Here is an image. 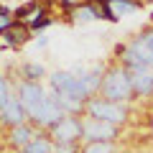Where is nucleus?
Listing matches in <instances>:
<instances>
[{
	"label": "nucleus",
	"instance_id": "f257e3e1",
	"mask_svg": "<svg viewBox=\"0 0 153 153\" xmlns=\"http://www.w3.org/2000/svg\"><path fill=\"white\" fill-rule=\"evenodd\" d=\"M16 94L21 100L23 110L28 115V123L38 128V130H51V125L64 117V107L59 105L56 94L41 82H28V79H18L16 82Z\"/></svg>",
	"mask_w": 153,
	"mask_h": 153
},
{
	"label": "nucleus",
	"instance_id": "f03ea898",
	"mask_svg": "<svg viewBox=\"0 0 153 153\" xmlns=\"http://www.w3.org/2000/svg\"><path fill=\"white\" fill-rule=\"evenodd\" d=\"M49 89L56 94V100L64 107V112H74V115H84V102L92 97L87 84H84V79H82V74L76 69L51 71Z\"/></svg>",
	"mask_w": 153,
	"mask_h": 153
},
{
	"label": "nucleus",
	"instance_id": "7ed1b4c3",
	"mask_svg": "<svg viewBox=\"0 0 153 153\" xmlns=\"http://www.w3.org/2000/svg\"><path fill=\"white\" fill-rule=\"evenodd\" d=\"M115 61L128 69H153V26L133 36L130 41L115 46Z\"/></svg>",
	"mask_w": 153,
	"mask_h": 153
},
{
	"label": "nucleus",
	"instance_id": "20e7f679",
	"mask_svg": "<svg viewBox=\"0 0 153 153\" xmlns=\"http://www.w3.org/2000/svg\"><path fill=\"white\" fill-rule=\"evenodd\" d=\"M100 94L112 102H123L130 105L135 100V92H133V82H130V69L123 66L120 61H112L110 66H105V76H102V87H100Z\"/></svg>",
	"mask_w": 153,
	"mask_h": 153
},
{
	"label": "nucleus",
	"instance_id": "39448f33",
	"mask_svg": "<svg viewBox=\"0 0 153 153\" xmlns=\"http://www.w3.org/2000/svg\"><path fill=\"white\" fill-rule=\"evenodd\" d=\"M84 115L123 128V125H128V123H130V105L112 102V100L102 97V94H92V97L84 102Z\"/></svg>",
	"mask_w": 153,
	"mask_h": 153
},
{
	"label": "nucleus",
	"instance_id": "423d86ee",
	"mask_svg": "<svg viewBox=\"0 0 153 153\" xmlns=\"http://www.w3.org/2000/svg\"><path fill=\"white\" fill-rule=\"evenodd\" d=\"M120 128L112 123L82 115V143H117Z\"/></svg>",
	"mask_w": 153,
	"mask_h": 153
},
{
	"label": "nucleus",
	"instance_id": "0eeeda50",
	"mask_svg": "<svg viewBox=\"0 0 153 153\" xmlns=\"http://www.w3.org/2000/svg\"><path fill=\"white\" fill-rule=\"evenodd\" d=\"M51 138H54L56 146H64V143H82V115L66 112L56 125H51Z\"/></svg>",
	"mask_w": 153,
	"mask_h": 153
},
{
	"label": "nucleus",
	"instance_id": "6e6552de",
	"mask_svg": "<svg viewBox=\"0 0 153 153\" xmlns=\"http://www.w3.org/2000/svg\"><path fill=\"white\" fill-rule=\"evenodd\" d=\"M31 33H33V31L26 26V23H18V21H16L5 33H0V51H8V49L16 51V49H21V46H26L28 41L33 38Z\"/></svg>",
	"mask_w": 153,
	"mask_h": 153
},
{
	"label": "nucleus",
	"instance_id": "1a4fd4ad",
	"mask_svg": "<svg viewBox=\"0 0 153 153\" xmlns=\"http://www.w3.org/2000/svg\"><path fill=\"white\" fill-rule=\"evenodd\" d=\"M36 133H38V128L33 125V123H21V125L8 128L5 143H8L10 148H16V151H23V148L33 140V135H36Z\"/></svg>",
	"mask_w": 153,
	"mask_h": 153
},
{
	"label": "nucleus",
	"instance_id": "9d476101",
	"mask_svg": "<svg viewBox=\"0 0 153 153\" xmlns=\"http://www.w3.org/2000/svg\"><path fill=\"white\" fill-rule=\"evenodd\" d=\"M130 82L135 100H148L153 97V69H130Z\"/></svg>",
	"mask_w": 153,
	"mask_h": 153
},
{
	"label": "nucleus",
	"instance_id": "9b49d317",
	"mask_svg": "<svg viewBox=\"0 0 153 153\" xmlns=\"http://www.w3.org/2000/svg\"><path fill=\"white\" fill-rule=\"evenodd\" d=\"M21 123H28V115H26V110H23V105H21V100H18V94H13L10 102L0 110V125L13 128V125H21Z\"/></svg>",
	"mask_w": 153,
	"mask_h": 153
},
{
	"label": "nucleus",
	"instance_id": "f8f14e48",
	"mask_svg": "<svg viewBox=\"0 0 153 153\" xmlns=\"http://www.w3.org/2000/svg\"><path fill=\"white\" fill-rule=\"evenodd\" d=\"M21 153H56V143H54V138H51L49 130H38L33 135V140Z\"/></svg>",
	"mask_w": 153,
	"mask_h": 153
},
{
	"label": "nucleus",
	"instance_id": "ddd939ff",
	"mask_svg": "<svg viewBox=\"0 0 153 153\" xmlns=\"http://www.w3.org/2000/svg\"><path fill=\"white\" fill-rule=\"evenodd\" d=\"M110 10L115 13V18L120 21L123 16H133V13H140L146 8V0H107Z\"/></svg>",
	"mask_w": 153,
	"mask_h": 153
},
{
	"label": "nucleus",
	"instance_id": "4468645a",
	"mask_svg": "<svg viewBox=\"0 0 153 153\" xmlns=\"http://www.w3.org/2000/svg\"><path fill=\"white\" fill-rule=\"evenodd\" d=\"M69 18L74 23H89V21H100V13H97L92 0H84L82 5H76L74 10H69Z\"/></svg>",
	"mask_w": 153,
	"mask_h": 153
},
{
	"label": "nucleus",
	"instance_id": "2eb2a0df",
	"mask_svg": "<svg viewBox=\"0 0 153 153\" xmlns=\"http://www.w3.org/2000/svg\"><path fill=\"white\" fill-rule=\"evenodd\" d=\"M46 76V66L38 64V61H23L21 64V79H28V82H41Z\"/></svg>",
	"mask_w": 153,
	"mask_h": 153
},
{
	"label": "nucleus",
	"instance_id": "dca6fc26",
	"mask_svg": "<svg viewBox=\"0 0 153 153\" xmlns=\"http://www.w3.org/2000/svg\"><path fill=\"white\" fill-rule=\"evenodd\" d=\"M79 153H123L117 143H82Z\"/></svg>",
	"mask_w": 153,
	"mask_h": 153
},
{
	"label": "nucleus",
	"instance_id": "f3484780",
	"mask_svg": "<svg viewBox=\"0 0 153 153\" xmlns=\"http://www.w3.org/2000/svg\"><path fill=\"white\" fill-rule=\"evenodd\" d=\"M54 21H56V18L51 16V10H49V8H44V10H41V13L36 16V21H31V23H28V28H31L33 33H41L44 28H49Z\"/></svg>",
	"mask_w": 153,
	"mask_h": 153
},
{
	"label": "nucleus",
	"instance_id": "a211bd4d",
	"mask_svg": "<svg viewBox=\"0 0 153 153\" xmlns=\"http://www.w3.org/2000/svg\"><path fill=\"white\" fill-rule=\"evenodd\" d=\"M13 94H16V84H10V79H8V76L0 71V110L10 102Z\"/></svg>",
	"mask_w": 153,
	"mask_h": 153
},
{
	"label": "nucleus",
	"instance_id": "6ab92c4d",
	"mask_svg": "<svg viewBox=\"0 0 153 153\" xmlns=\"http://www.w3.org/2000/svg\"><path fill=\"white\" fill-rule=\"evenodd\" d=\"M13 23H16V13H13V8L0 3V33H5Z\"/></svg>",
	"mask_w": 153,
	"mask_h": 153
},
{
	"label": "nucleus",
	"instance_id": "aec40b11",
	"mask_svg": "<svg viewBox=\"0 0 153 153\" xmlns=\"http://www.w3.org/2000/svg\"><path fill=\"white\" fill-rule=\"evenodd\" d=\"M41 3H44L49 10H51V5H56L61 13H69V10H74L76 5H82L84 0H41Z\"/></svg>",
	"mask_w": 153,
	"mask_h": 153
},
{
	"label": "nucleus",
	"instance_id": "412c9836",
	"mask_svg": "<svg viewBox=\"0 0 153 153\" xmlns=\"http://www.w3.org/2000/svg\"><path fill=\"white\" fill-rule=\"evenodd\" d=\"M36 46H46V36H38L36 38Z\"/></svg>",
	"mask_w": 153,
	"mask_h": 153
}]
</instances>
